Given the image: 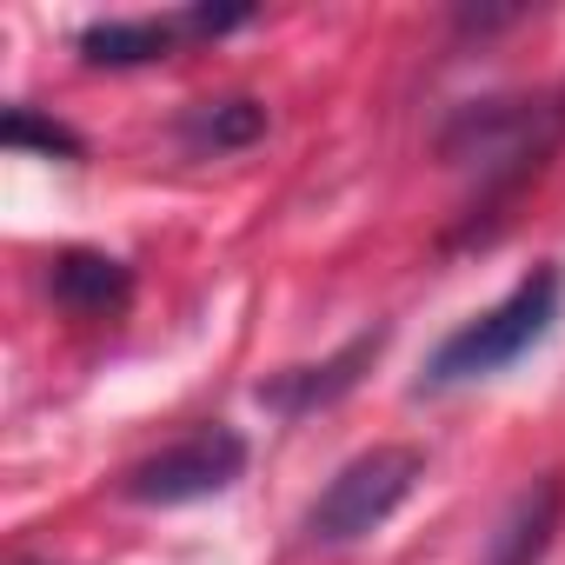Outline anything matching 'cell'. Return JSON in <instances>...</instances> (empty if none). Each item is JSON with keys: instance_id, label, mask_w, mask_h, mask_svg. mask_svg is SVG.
I'll use <instances>...</instances> for the list:
<instances>
[{"instance_id": "obj_1", "label": "cell", "mask_w": 565, "mask_h": 565, "mask_svg": "<svg viewBox=\"0 0 565 565\" xmlns=\"http://www.w3.org/2000/svg\"><path fill=\"white\" fill-rule=\"evenodd\" d=\"M558 313H565V273H558V266H532L499 307L472 313L466 327H452V333L433 347L419 386H466V380H492V373L519 366V360L558 327Z\"/></svg>"}, {"instance_id": "obj_2", "label": "cell", "mask_w": 565, "mask_h": 565, "mask_svg": "<svg viewBox=\"0 0 565 565\" xmlns=\"http://www.w3.org/2000/svg\"><path fill=\"white\" fill-rule=\"evenodd\" d=\"M565 134V100H472L439 134L446 167L472 173L479 193L519 186Z\"/></svg>"}, {"instance_id": "obj_3", "label": "cell", "mask_w": 565, "mask_h": 565, "mask_svg": "<svg viewBox=\"0 0 565 565\" xmlns=\"http://www.w3.org/2000/svg\"><path fill=\"white\" fill-rule=\"evenodd\" d=\"M419 472H426V459H419L413 446H373V452L347 459V466L327 479V492L313 499L307 539H313V545H353V539L380 532V525L413 499Z\"/></svg>"}, {"instance_id": "obj_4", "label": "cell", "mask_w": 565, "mask_h": 565, "mask_svg": "<svg viewBox=\"0 0 565 565\" xmlns=\"http://www.w3.org/2000/svg\"><path fill=\"white\" fill-rule=\"evenodd\" d=\"M246 466V446L233 426H200L173 446H160L153 459H140L127 472V499L140 505H186V499H206V492H226Z\"/></svg>"}, {"instance_id": "obj_5", "label": "cell", "mask_w": 565, "mask_h": 565, "mask_svg": "<svg viewBox=\"0 0 565 565\" xmlns=\"http://www.w3.org/2000/svg\"><path fill=\"white\" fill-rule=\"evenodd\" d=\"M239 21H246V8H180V14H140V21H100L81 34V54L94 67H147V61H167L186 41H213Z\"/></svg>"}, {"instance_id": "obj_6", "label": "cell", "mask_w": 565, "mask_h": 565, "mask_svg": "<svg viewBox=\"0 0 565 565\" xmlns=\"http://www.w3.org/2000/svg\"><path fill=\"white\" fill-rule=\"evenodd\" d=\"M558 512H565V486L558 479H539L512 499V512L499 519V532L486 539V565H539L552 532H558Z\"/></svg>"}, {"instance_id": "obj_7", "label": "cell", "mask_w": 565, "mask_h": 565, "mask_svg": "<svg viewBox=\"0 0 565 565\" xmlns=\"http://www.w3.org/2000/svg\"><path fill=\"white\" fill-rule=\"evenodd\" d=\"M373 353H380V327H373V333H360V340H353L347 353H333L327 366H294V373H279L273 386H259V399H273L279 413H307V406H320V399L347 393Z\"/></svg>"}, {"instance_id": "obj_8", "label": "cell", "mask_w": 565, "mask_h": 565, "mask_svg": "<svg viewBox=\"0 0 565 565\" xmlns=\"http://www.w3.org/2000/svg\"><path fill=\"white\" fill-rule=\"evenodd\" d=\"M127 266L107 253H61L54 259V300L67 313H120L127 307Z\"/></svg>"}, {"instance_id": "obj_9", "label": "cell", "mask_w": 565, "mask_h": 565, "mask_svg": "<svg viewBox=\"0 0 565 565\" xmlns=\"http://www.w3.org/2000/svg\"><path fill=\"white\" fill-rule=\"evenodd\" d=\"M259 134H266V107H259V100H206V107H193V120H186V140H193V147H213V153L246 147V140H259Z\"/></svg>"}, {"instance_id": "obj_10", "label": "cell", "mask_w": 565, "mask_h": 565, "mask_svg": "<svg viewBox=\"0 0 565 565\" xmlns=\"http://www.w3.org/2000/svg\"><path fill=\"white\" fill-rule=\"evenodd\" d=\"M0 134H8V147H41V153H67V160L81 153V140H74L67 127H47V120H34V107H14Z\"/></svg>"}]
</instances>
